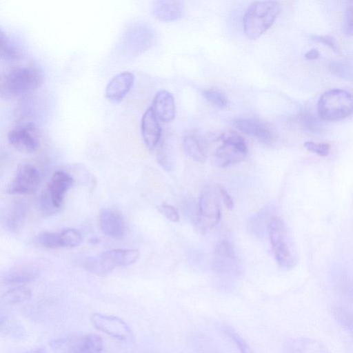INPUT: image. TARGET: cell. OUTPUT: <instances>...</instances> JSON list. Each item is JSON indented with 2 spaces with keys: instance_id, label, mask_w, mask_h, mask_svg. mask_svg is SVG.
<instances>
[{
  "instance_id": "ffe728a7",
  "label": "cell",
  "mask_w": 353,
  "mask_h": 353,
  "mask_svg": "<svg viewBox=\"0 0 353 353\" xmlns=\"http://www.w3.org/2000/svg\"><path fill=\"white\" fill-rule=\"evenodd\" d=\"M185 153L194 161L203 163L207 159V143L201 134L196 131L187 132L183 138Z\"/></svg>"
},
{
  "instance_id": "7c38bea8",
  "label": "cell",
  "mask_w": 353,
  "mask_h": 353,
  "mask_svg": "<svg viewBox=\"0 0 353 353\" xmlns=\"http://www.w3.org/2000/svg\"><path fill=\"white\" fill-rule=\"evenodd\" d=\"M99 219L101 230L106 236L114 239H121L124 236L125 223L119 211L109 208H102Z\"/></svg>"
},
{
  "instance_id": "277c9868",
  "label": "cell",
  "mask_w": 353,
  "mask_h": 353,
  "mask_svg": "<svg viewBox=\"0 0 353 353\" xmlns=\"http://www.w3.org/2000/svg\"><path fill=\"white\" fill-rule=\"evenodd\" d=\"M352 96L342 89H331L325 92L317 103L319 116L327 121L344 119L352 112Z\"/></svg>"
},
{
  "instance_id": "5bb4252c",
  "label": "cell",
  "mask_w": 353,
  "mask_h": 353,
  "mask_svg": "<svg viewBox=\"0 0 353 353\" xmlns=\"http://www.w3.org/2000/svg\"><path fill=\"white\" fill-rule=\"evenodd\" d=\"M73 183L72 176L63 170H58L52 174L48 191L50 201L54 208L61 207L65 195Z\"/></svg>"
},
{
  "instance_id": "e575fe53",
  "label": "cell",
  "mask_w": 353,
  "mask_h": 353,
  "mask_svg": "<svg viewBox=\"0 0 353 353\" xmlns=\"http://www.w3.org/2000/svg\"><path fill=\"white\" fill-rule=\"evenodd\" d=\"M219 190L221 199L222 202L224 203L225 208H227L229 210L232 209L234 206V203L230 195L228 194V192L226 191L225 188L220 185H219Z\"/></svg>"
},
{
  "instance_id": "7a4b0ae2",
  "label": "cell",
  "mask_w": 353,
  "mask_h": 353,
  "mask_svg": "<svg viewBox=\"0 0 353 353\" xmlns=\"http://www.w3.org/2000/svg\"><path fill=\"white\" fill-rule=\"evenodd\" d=\"M270 244L275 260L284 270L292 269L297 263V255L285 223L279 216L270 219L268 225Z\"/></svg>"
},
{
  "instance_id": "1f68e13d",
  "label": "cell",
  "mask_w": 353,
  "mask_h": 353,
  "mask_svg": "<svg viewBox=\"0 0 353 353\" xmlns=\"http://www.w3.org/2000/svg\"><path fill=\"white\" fill-rule=\"evenodd\" d=\"M158 210L160 213L164 215L170 221L174 223L179 221V214L176 208L173 206L163 203L159 206Z\"/></svg>"
},
{
  "instance_id": "4316f807",
  "label": "cell",
  "mask_w": 353,
  "mask_h": 353,
  "mask_svg": "<svg viewBox=\"0 0 353 353\" xmlns=\"http://www.w3.org/2000/svg\"><path fill=\"white\" fill-rule=\"evenodd\" d=\"M222 332L232 341L239 353H253L246 342L231 327L223 326Z\"/></svg>"
},
{
  "instance_id": "74e56055",
  "label": "cell",
  "mask_w": 353,
  "mask_h": 353,
  "mask_svg": "<svg viewBox=\"0 0 353 353\" xmlns=\"http://www.w3.org/2000/svg\"><path fill=\"white\" fill-rule=\"evenodd\" d=\"M304 57L307 59H316L320 57V53L316 49H311L305 53Z\"/></svg>"
},
{
  "instance_id": "9c48e42d",
  "label": "cell",
  "mask_w": 353,
  "mask_h": 353,
  "mask_svg": "<svg viewBox=\"0 0 353 353\" xmlns=\"http://www.w3.org/2000/svg\"><path fill=\"white\" fill-rule=\"evenodd\" d=\"M40 131L33 123H26L11 129L8 133L9 143L24 154L34 152L39 145Z\"/></svg>"
},
{
  "instance_id": "7402d4cb",
  "label": "cell",
  "mask_w": 353,
  "mask_h": 353,
  "mask_svg": "<svg viewBox=\"0 0 353 353\" xmlns=\"http://www.w3.org/2000/svg\"><path fill=\"white\" fill-rule=\"evenodd\" d=\"M236 258L232 246L228 241H221L216 247L214 267L219 272L225 273L234 270Z\"/></svg>"
},
{
  "instance_id": "ac0fdd59",
  "label": "cell",
  "mask_w": 353,
  "mask_h": 353,
  "mask_svg": "<svg viewBox=\"0 0 353 353\" xmlns=\"http://www.w3.org/2000/svg\"><path fill=\"white\" fill-rule=\"evenodd\" d=\"M141 132L145 145L153 150L161 137V128L151 108L144 112L141 121Z\"/></svg>"
},
{
  "instance_id": "d590c367",
  "label": "cell",
  "mask_w": 353,
  "mask_h": 353,
  "mask_svg": "<svg viewBox=\"0 0 353 353\" xmlns=\"http://www.w3.org/2000/svg\"><path fill=\"white\" fill-rule=\"evenodd\" d=\"M312 116L310 114H303L301 116V121L308 130L316 131L318 128V123L316 119H314Z\"/></svg>"
},
{
  "instance_id": "d6986e66",
  "label": "cell",
  "mask_w": 353,
  "mask_h": 353,
  "mask_svg": "<svg viewBox=\"0 0 353 353\" xmlns=\"http://www.w3.org/2000/svg\"><path fill=\"white\" fill-rule=\"evenodd\" d=\"M283 353H330V352L319 341L307 337H298L285 341Z\"/></svg>"
},
{
  "instance_id": "4fadbf2b",
  "label": "cell",
  "mask_w": 353,
  "mask_h": 353,
  "mask_svg": "<svg viewBox=\"0 0 353 353\" xmlns=\"http://www.w3.org/2000/svg\"><path fill=\"white\" fill-rule=\"evenodd\" d=\"M232 123L241 132L254 137L264 143H270L274 139L273 133L270 128L260 120L239 118L234 119Z\"/></svg>"
},
{
  "instance_id": "83f0119b",
  "label": "cell",
  "mask_w": 353,
  "mask_h": 353,
  "mask_svg": "<svg viewBox=\"0 0 353 353\" xmlns=\"http://www.w3.org/2000/svg\"><path fill=\"white\" fill-rule=\"evenodd\" d=\"M204 97L215 106L225 108L228 105L227 97L220 90L216 89H207L203 92Z\"/></svg>"
},
{
  "instance_id": "d6a6232c",
  "label": "cell",
  "mask_w": 353,
  "mask_h": 353,
  "mask_svg": "<svg viewBox=\"0 0 353 353\" xmlns=\"http://www.w3.org/2000/svg\"><path fill=\"white\" fill-rule=\"evenodd\" d=\"M312 39L321 42L329 48L334 50L335 52H339L338 45L336 42L335 39L330 35H313L312 36Z\"/></svg>"
},
{
  "instance_id": "ab89813d",
  "label": "cell",
  "mask_w": 353,
  "mask_h": 353,
  "mask_svg": "<svg viewBox=\"0 0 353 353\" xmlns=\"http://www.w3.org/2000/svg\"><path fill=\"white\" fill-rule=\"evenodd\" d=\"M26 353H48L47 351L43 348H38L33 350H31L30 352H28Z\"/></svg>"
},
{
  "instance_id": "5b68a950",
  "label": "cell",
  "mask_w": 353,
  "mask_h": 353,
  "mask_svg": "<svg viewBox=\"0 0 353 353\" xmlns=\"http://www.w3.org/2000/svg\"><path fill=\"white\" fill-rule=\"evenodd\" d=\"M221 201L219 185H208L201 191L194 222L201 232H208L220 221Z\"/></svg>"
},
{
  "instance_id": "603a6c76",
  "label": "cell",
  "mask_w": 353,
  "mask_h": 353,
  "mask_svg": "<svg viewBox=\"0 0 353 353\" xmlns=\"http://www.w3.org/2000/svg\"><path fill=\"white\" fill-rule=\"evenodd\" d=\"M39 276L37 269L32 267H21L6 273L3 281L9 285H23L34 281Z\"/></svg>"
},
{
  "instance_id": "3957f363",
  "label": "cell",
  "mask_w": 353,
  "mask_h": 353,
  "mask_svg": "<svg viewBox=\"0 0 353 353\" xmlns=\"http://www.w3.org/2000/svg\"><path fill=\"white\" fill-rule=\"evenodd\" d=\"M279 11L280 5L275 1H258L251 3L243 19L246 37L250 39L259 37L272 25Z\"/></svg>"
},
{
  "instance_id": "d4e9b609",
  "label": "cell",
  "mask_w": 353,
  "mask_h": 353,
  "mask_svg": "<svg viewBox=\"0 0 353 353\" xmlns=\"http://www.w3.org/2000/svg\"><path fill=\"white\" fill-rule=\"evenodd\" d=\"M32 293L29 288L23 285H17L8 290L2 296L6 304H17L29 300Z\"/></svg>"
},
{
  "instance_id": "f546056e",
  "label": "cell",
  "mask_w": 353,
  "mask_h": 353,
  "mask_svg": "<svg viewBox=\"0 0 353 353\" xmlns=\"http://www.w3.org/2000/svg\"><path fill=\"white\" fill-rule=\"evenodd\" d=\"M36 241L39 245L47 248L56 249L61 248L58 232H44L40 233Z\"/></svg>"
},
{
  "instance_id": "f35d334b",
  "label": "cell",
  "mask_w": 353,
  "mask_h": 353,
  "mask_svg": "<svg viewBox=\"0 0 353 353\" xmlns=\"http://www.w3.org/2000/svg\"><path fill=\"white\" fill-rule=\"evenodd\" d=\"M6 319V313L0 307V326L4 323Z\"/></svg>"
},
{
  "instance_id": "8992f818",
  "label": "cell",
  "mask_w": 353,
  "mask_h": 353,
  "mask_svg": "<svg viewBox=\"0 0 353 353\" xmlns=\"http://www.w3.org/2000/svg\"><path fill=\"white\" fill-rule=\"evenodd\" d=\"M139 258L135 249H113L101 253L88 261L85 268L91 273L103 276L110 273L116 267L128 266Z\"/></svg>"
},
{
  "instance_id": "8fae6325",
  "label": "cell",
  "mask_w": 353,
  "mask_h": 353,
  "mask_svg": "<svg viewBox=\"0 0 353 353\" xmlns=\"http://www.w3.org/2000/svg\"><path fill=\"white\" fill-rule=\"evenodd\" d=\"M91 321L97 330L117 340L128 341L132 337L128 324L119 317L94 313L91 316Z\"/></svg>"
},
{
  "instance_id": "f1b7e54d",
  "label": "cell",
  "mask_w": 353,
  "mask_h": 353,
  "mask_svg": "<svg viewBox=\"0 0 353 353\" xmlns=\"http://www.w3.org/2000/svg\"><path fill=\"white\" fill-rule=\"evenodd\" d=\"M17 57V51L10 42L6 33L0 28V57L13 59Z\"/></svg>"
},
{
  "instance_id": "6da1fadb",
  "label": "cell",
  "mask_w": 353,
  "mask_h": 353,
  "mask_svg": "<svg viewBox=\"0 0 353 353\" xmlns=\"http://www.w3.org/2000/svg\"><path fill=\"white\" fill-rule=\"evenodd\" d=\"M41 72L34 67L21 66L0 73V99H11L36 90L43 82Z\"/></svg>"
},
{
  "instance_id": "484cf974",
  "label": "cell",
  "mask_w": 353,
  "mask_h": 353,
  "mask_svg": "<svg viewBox=\"0 0 353 353\" xmlns=\"http://www.w3.org/2000/svg\"><path fill=\"white\" fill-rule=\"evenodd\" d=\"M58 233L61 248H74L82 241L81 234L77 229L65 228Z\"/></svg>"
},
{
  "instance_id": "8d00e7d4",
  "label": "cell",
  "mask_w": 353,
  "mask_h": 353,
  "mask_svg": "<svg viewBox=\"0 0 353 353\" xmlns=\"http://www.w3.org/2000/svg\"><path fill=\"white\" fill-rule=\"evenodd\" d=\"M330 67L332 72L335 73L337 75L343 77L346 73L344 66L341 64L334 63V65H332Z\"/></svg>"
},
{
  "instance_id": "ba28073f",
  "label": "cell",
  "mask_w": 353,
  "mask_h": 353,
  "mask_svg": "<svg viewBox=\"0 0 353 353\" xmlns=\"http://www.w3.org/2000/svg\"><path fill=\"white\" fill-rule=\"evenodd\" d=\"M50 345L54 353H101L103 341L99 335L88 334L57 339Z\"/></svg>"
},
{
  "instance_id": "cb8c5ba5",
  "label": "cell",
  "mask_w": 353,
  "mask_h": 353,
  "mask_svg": "<svg viewBox=\"0 0 353 353\" xmlns=\"http://www.w3.org/2000/svg\"><path fill=\"white\" fill-rule=\"evenodd\" d=\"M158 144V161L165 170L170 171L174 162V149L171 139L168 136L161 137Z\"/></svg>"
},
{
  "instance_id": "4dcf8cb0",
  "label": "cell",
  "mask_w": 353,
  "mask_h": 353,
  "mask_svg": "<svg viewBox=\"0 0 353 353\" xmlns=\"http://www.w3.org/2000/svg\"><path fill=\"white\" fill-rule=\"evenodd\" d=\"M304 147L309 151L316 153L321 157L327 156L330 150V146L325 143H315L313 141H305Z\"/></svg>"
},
{
  "instance_id": "e0dca14e",
  "label": "cell",
  "mask_w": 353,
  "mask_h": 353,
  "mask_svg": "<svg viewBox=\"0 0 353 353\" xmlns=\"http://www.w3.org/2000/svg\"><path fill=\"white\" fill-rule=\"evenodd\" d=\"M150 108L157 119L162 122H170L174 119L176 114L174 98L166 90H160L157 92Z\"/></svg>"
},
{
  "instance_id": "9a60e30c",
  "label": "cell",
  "mask_w": 353,
  "mask_h": 353,
  "mask_svg": "<svg viewBox=\"0 0 353 353\" xmlns=\"http://www.w3.org/2000/svg\"><path fill=\"white\" fill-rule=\"evenodd\" d=\"M152 32L150 27L145 24H137L130 28L126 32L124 44L128 50L135 54L141 52L150 45L152 40Z\"/></svg>"
},
{
  "instance_id": "836d02e7",
  "label": "cell",
  "mask_w": 353,
  "mask_h": 353,
  "mask_svg": "<svg viewBox=\"0 0 353 353\" xmlns=\"http://www.w3.org/2000/svg\"><path fill=\"white\" fill-rule=\"evenodd\" d=\"M352 1H350L346 8L345 17V28L347 34L352 33Z\"/></svg>"
},
{
  "instance_id": "52a82bcc",
  "label": "cell",
  "mask_w": 353,
  "mask_h": 353,
  "mask_svg": "<svg viewBox=\"0 0 353 353\" xmlns=\"http://www.w3.org/2000/svg\"><path fill=\"white\" fill-rule=\"evenodd\" d=\"M219 145L214 151V159L221 168L241 161L248 154L244 139L234 131H225L217 137Z\"/></svg>"
},
{
  "instance_id": "2e32d148",
  "label": "cell",
  "mask_w": 353,
  "mask_h": 353,
  "mask_svg": "<svg viewBox=\"0 0 353 353\" xmlns=\"http://www.w3.org/2000/svg\"><path fill=\"white\" fill-rule=\"evenodd\" d=\"M134 81V76L130 72H122L112 77L108 83L105 94L106 98L112 102L121 101L130 90Z\"/></svg>"
},
{
  "instance_id": "44dd1931",
  "label": "cell",
  "mask_w": 353,
  "mask_h": 353,
  "mask_svg": "<svg viewBox=\"0 0 353 353\" xmlns=\"http://www.w3.org/2000/svg\"><path fill=\"white\" fill-rule=\"evenodd\" d=\"M183 7L182 1L158 0L152 3V13L161 21H174L181 17Z\"/></svg>"
},
{
  "instance_id": "30bf717a",
  "label": "cell",
  "mask_w": 353,
  "mask_h": 353,
  "mask_svg": "<svg viewBox=\"0 0 353 353\" xmlns=\"http://www.w3.org/2000/svg\"><path fill=\"white\" fill-rule=\"evenodd\" d=\"M41 182L39 170L30 164H23L7 188L10 194H31L37 191Z\"/></svg>"
}]
</instances>
